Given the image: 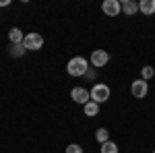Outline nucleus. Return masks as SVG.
<instances>
[{
	"instance_id": "1",
	"label": "nucleus",
	"mask_w": 155,
	"mask_h": 153,
	"mask_svg": "<svg viewBox=\"0 0 155 153\" xmlns=\"http://www.w3.org/2000/svg\"><path fill=\"white\" fill-rule=\"evenodd\" d=\"M89 71V62L83 56H72L68 62H66V72L71 77H85Z\"/></svg>"
},
{
	"instance_id": "2",
	"label": "nucleus",
	"mask_w": 155,
	"mask_h": 153,
	"mask_svg": "<svg viewBox=\"0 0 155 153\" xmlns=\"http://www.w3.org/2000/svg\"><path fill=\"white\" fill-rule=\"evenodd\" d=\"M89 95H91V101H95V104H106L107 99H110V95H112V91H110V87H107L106 83H95V85L91 87Z\"/></svg>"
},
{
	"instance_id": "3",
	"label": "nucleus",
	"mask_w": 155,
	"mask_h": 153,
	"mask_svg": "<svg viewBox=\"0 0 155 153\" xmlns=\"http://www.w3.org/2000/svg\"><path fill=\"white\" fill-rule=\"evenodd\" d=\"M23 46H25V50H31V52L41 50L44 48V35L41 33H25Z\"/></svg>"
},
{
	"instance_id": "4",
	"label": "nucleus",
	"mask_w": 155,
	"mask_h": 153,
	"mask_svg": "<svg viewBox=\"0 0 155 153\" xmlns=\"http://www.w3.org/2000/svg\"><path fill=\"white\" fill-rule=\"evenodd\" d=\"M89 62H91L93 68H104L110 62V54H107L106 50H93L91 56H89Z\"/></svg>"
},
{
	"instance_id": "5",
	"label": "nucleus",
	"mask_w": 155,
	"mask_h": 153,
	"mask_svg": "<svg viewBox=\"0 0 155 153\" xmlns=\"http://www.w3.org/2000/svg\"><path fill=\"white\" fill-rule=\"evenodd\" d=\"M130 93H132V97H137V99H143L145 95L149 93V83L143 81V79L132 81L130 83Z\"/></svg>"
},
{
	"instance_id": "6",
	"label": "nucleus",
	"mask_w": 155,
	"mask_h": 153,
	"mask_svg": "<svg viewBox=\"0 0 155 153\" xmlns=\"http://www.w3.org/2000/svg\"><path fill=\"white\" fill-rule=\"evenodd\" d=\"M71 99L77 101V104H81V106H85V104L91 101V95H89V91H87L85 87H72L71 89Z\"/></svg>"
},
{
	"instance_id": "7",
	"label": "nucleus",
	"mask_w": 155,
	"mask_h": 153,
	"mask_svg": "<svg viewBox=\"0 0 155 153\" xmlns=\"http://www.w3.org/2000/svg\"><path fill=\"white\" fill-rule=\"evenodd\" d=\"M101 11H104L106 17H118L120 12H122V6H120L118 0H106L101 4Z\"/></svg>"
},
{
	"instance_id": "8",
	"label": "nucleus",
	"mask_w": 155,
	"mask_h": 153,
	"mask_svg": "<svg viewBox=\"0 0 155 153\" xmlns=\"http://www.w3.org/2000/svg\"><path fill=\"white\" fill-rule=\"evenodd\" d=\"M120 6H122V12H124L126 17H132V15L139 12V2H132V0H122Z\"/></svg>"
},
{
	"instance_id": "9",
	"label": "nucleus",
	"mask_w": 155,
	"mask_h": 153,
	"mask_svg": "<svg viewBox=\"0 0 155 153\" xmlns=\"http://www.w3.org/2000/svg\"><path fill=\"white\" fill-rule=\"evenodd\" d=\"M139 12H143L147 17L155 15V0H141L139 2Z\"/></svg>"
},
{
	"instance_id": "10",
	"label": "nucleus",
	"mask_w": 155,
	"mask_h": 153,
	"mask_svg": "<svg viewBox=\"0 0 155 153\" xmlns=\"http://www.w3.org/2000/svg\"><path fill=\"white\" fill-rule=\"evenodd\" d=\"M8 39H11L12 46H17V44H23L25 35H23V31H21L19 27H12L11 31H8Z\"/></svg>"
},
{
	"instance_id": "11",
	"label": "nucleus",
	"mask_w": 155,
	"mask_h": 153,
	"mask_svg": "<svg viewBox=\"0 0 155 153\" xmlns=\"http://www.w3.org/2000/svg\"><path fill=\"white\" fill-rule=\"evenodd\" d=\"M83 112H85V116L95 118L97 114H99V104H95V101H89V104H85V106H83Z\"/></svg>"
},
{
	"instance_id": "12",
	"label": "nucleus",
	"mask_w": 155,
	"mask_h": 153,
	"mask_svg": "<svg viewBox=\"0 0 155 153\" xmlns=\"http://www.w3.org/2000/svg\"><path fill=\"white\" fill-rule=\"evenodd\" d=\"M95 139L99 145H104V143L110 141V132H107V128H97L95 130Z\"/></svg>"
},
{
	"instance_id": "13",
	"label": "nucleus",
	"mask_w": 155,
	"mask_h": 153,
	"mask_svg": "<svg viewBox=\"0 0 155 153\" xmlns=\"http://www.w3.org/2000/svg\"><path fill=\"white\" fill-rule=\"evenodd\" d=\"M25 52H27V50H25L23 44H17V46H11V52H8V54H11L12 58H19V56H23Z\"/></svg>"
},
{
	"instance_id": "14",
	"label": "nucleus",
	"mask_w": 155,
	"mask_h": 153,
	"mask_svg": "<svg viewBox=\"0 0 155 153\" xmlns=\"http://www.w3.org/2000/svg\"><path fill=\"white\" fill-rule=\"evenodd\" d=\"M101 153H118V145L114 141H107V143H104L101 145V149H99Z\"/></svg>"
},
{
	"instance_id": "15",
	"label": "nucleus",
	"mask_w": 155,
	"mask_h": 153,
	"mask_svg": "<svg viewBox=\"0 0 155 153\" xmlns=\"http://www.w3.org/2000/svg\"><path fill=\"white\" fill-rule=\"evenodd\" d=\"M153 75H155L153 66H143V68H141V79H143V81H149Z\"/></svg>"
},
{
	"instance_id": "16",
	"label": "nucleus",
	"mask_w": 155,
	"mask_h": 153,
	"mask_svg": "<svg viewBox=\"0 0 155 153\" xmlns=\"http://www.w3.org/2000/svg\"><path fill=\"white\" fill-rule=\"evenodd\" d=\"M66 153H83V147L77 145V143H71V145L66 147Z\"/></svg>"
},
{
	"instance_id": "17",
	"label": "nucleus",
	"mask_w": 155,
	"mask_h": 153,
	"mask_svg": "<svg viewBox=\"0 0 155 153\" xmlns=\"http://www.w3.org/2000/svg\"><path fill=\"white\" fill-rule=\"evenodd\" d=\"M85 77H87V79H95V72H93V71H87Z\"/></svg>"
},
{
	"instance_id": "18",
	"label": "nucleus",
	"mask_w": 155,
	"mask_h": 153,
	"mask_svg": "<svg viewBox=\"0 0 155 153\" xmlns=\"http://www.w3.org/2000/svg\"><path fill=\"white\" fill-rule=\"evenodd\" d=\"M11 4V0H0V6H8Z\"/></svg>"
},
{
	"instance_id": "19",
	"label": "nucleus",
	"mask_w": 155,
	"mask_h": 153,
	"mask_svg": "<svg viewBox=\"0 0 155 153\" xmlns=\"http://www.w3.org/2000/svg\"><path fill=\"white\" fill-rule=\"evenodd\" d=\"M153 153H155V151H153Z\"/></svg>"
}]
</instances>
